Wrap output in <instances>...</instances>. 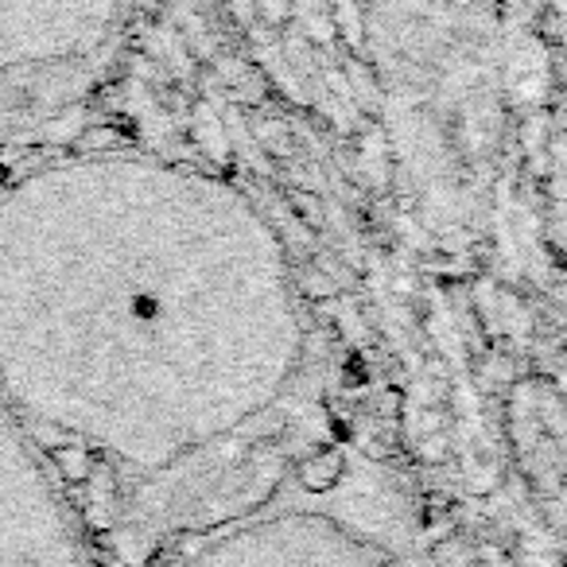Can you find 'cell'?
<instances>
[{"label":"cell","instance_id":"obj_1","mask_svg":"<svg viewBox=\"0 0 567 567\" xmlns=\"http://www.w3.org/2000/svg\"><path fill=\"white\" fill-rule=\"evenodd\" d=\"M308 378L292 252L226 175L110 148L0 187V396L59 474L183 489L272 443Z\"/></svg>","mask_w":567,"mask_h":567},{"label":"cell","instance_id":"obj_2","mask_svg":"<svg viewBox=\"0 0 567 567\" xmlns=\"http://www.w3.org/2000/svg\"><path fill=\"white\" fill-rule=\"evenodd\" d=\"M128 0H0V141L79 110L110 74Z\"/></svg>","mask_w":567,"mask_h":567},{"label":"cell","instance_id":"obj_3","mask_svg":"<svg viewBox=\"0 0 567 567\" xmlns=\"http://www.w3.org/2000/svg\"><path fill=\"white\" fill-rule=\"evenodd\" d=\"M164 567H409L404 556L331 509H245L172 551Z\"/></svg>","mask_w":567,"mask_h":567},{"label":"cell","instance_id":"obj_4","mask_svg":"<svg viewBox=\"0 0 567 567\" xmlns=\"http://www.w3.org/2000/svg\"><path fill=\"white\" fill-rule=\"evenodd\" d=\"M0 567H90L71 489L0 396Z\"/></svg>","mask_w":567,"mask_h":567}]
</instances>
